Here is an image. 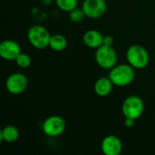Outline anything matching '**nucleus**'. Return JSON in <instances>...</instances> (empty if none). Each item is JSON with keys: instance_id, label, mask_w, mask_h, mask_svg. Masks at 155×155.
Segmentation results:
<instances>
[{"instance_id": "obj_6", "label": "nucleus", "mask_w": 155, "mask_h": 155, "mask_svg": "<svg viewBox=\"0 0 155 155\" xmlns=\"http://www.w3.org/2000/svg\"><path fill=\"white\" fill-rule=\"evenodd\" d=\"M65 129V120L59 115H51L47 117L42 124L44 134L49 137H57L63 134Z\"/></svg>"}, {"instance_id": "obj_11", "label": "nucleus", "mask_w": 155, "mask_h": 155, "mask_svg": "<svg viewBox=\"0 0 155 155\" xmlns=\"http://www.w3.org/2000/svg\"><path fill=\"white\" fill-rule=\"evenodd\" d=\"M104 35L98 30L91 29L87 30L83 36L84 44L92 49H97L103 45Z\"/></svg>"}, {"instance_id": "obj_12", "label": "nucleus", "mask_w": 155, "mask_h": 155, "mask_svg": "<svg viewBox=\"0 0 155 155\" xmlns=\"http://www.w3.org/2000/svg\"><path fill=\"white\" fill-rule=\"evenodd\" d=\"M114 84L111 81V79L108 77H101L94 83V93L101 97H104L109 95L114 88Z\"/></svg>"}, {"instance_id": "obj_17", "label": "nucleus", "mask_w": 155, "mask_h": 155, "mask_svg": "<svg viewBox=\"0 0 155 155\" xmlns=\"http://www.w3.org/2000/svg\"><path fill=\"white\" fill-rule=\"evenodd\" d=\"M17 66H19L20 68H28L30 65H31V63H32V60H31V57L25 54V53H21L17 57L16 59L15 60Z\"/></svg>"}, {"instance_id": "obj_7", "label": "nucleus", "mask_w": 155, "mask_h": 155, "mask_svg": "<svg viewBox=\"0 0 155 155\" xmlns=\"http://www.w3.org/2000/svg\"><path fill=\"white\" fill-rule=\"evenodd\" d=\"M28 86V79L22 73L11 74L5 80V88L12 94H20L24 93Z\"/></svg>"}, {"instance_id": "obj_20", "label": "nucleus", "mask_w": 155, "mask_h": 155, "mask_svg": "<svg viewBox=\"0 0 155 155\" xmlns=\"http://www.w3.org/2000/svg\"><path fill=\"white\" fill-rule=\"evenodd\" d=\"M41 2L45 5H49L52 3V0H41Z\"/></svg>"}, {"instance_id": "obj_19", "label": "nucleus", "mask_w": 155, "mask_h": 155, "mask_svg": "<svg viewBox=\"0 0 155 155\" xmlns=\"http://www.w3.org/2000/svg\"><path fill=\"white\" fill-rule=\"evenodd\" d=\"M124 124V125L127 128H132V127H134V125L135 124V120L134 119H131V118H125Z\"/></svg>"}, {"instance_id": "obj_13", "label": "nucleus", "mask_w": 155, "mask_h": 155, "mask_svg": "<svg viewBox=\"0 0 155 155\" xmlns=\"http://www.w3.org/2000/svg\"><path fill=\"white\" fill-rule=\"evenodd\" d=\"M0 138L2 141L8 143H15L19 138V131L15 125H6L1 130Z\"/></svg>"}, {"instance_id": "obj_18", "label": "nucleus", "mask_w": 155, "mask_h": 155, "mask_svg": "<svg viewBox=\"0 0 155 155\" xmlns=\"http://www.w3.org/2000/svg\"><path fill=\"white\" fill-rule=\"evenodd\" d=\"M103 45H108V46H113V45H114V37L111 36V35H104Z\"/></svg>"}, {"instance_id": "obj_1", "label": "nucleus", "mask_w": 155, "mask_h": 155, "mask_svg": "<svg viewBox=\"0 0 155 155\" xmlns=\"http://www.w3.org/2000/svg\"><path fill=\"white\" fill-rule=\"evenodd\" d=\"M108 76L115 86L124 87L134 82L135 72L134 68L129 64H121L110 69Z\"/></svg>"}, {"instance_id": "obj_15", "label": "nucleus", "mask_w": 155, "mask_h": 155, "mask_svg": "<svg viewBox=\"0 0 155 155\" xmlns=\"http://www.w3.org/2000/svg\"><path fill=\"white\" fill-rule=\"evenodd\" d=\"M57 7L64 12H71L77 7L78 0H55Z\"/></svg>"}, {"instance_id": "obj_9", "label": "nucleus", "mask_w": 155, "mask_h": 155, "mask_svg": "<svg viewBox=\"0 0 155 155\" xmlns=\"http://www.w3.org/2000/svg\"><path fill=\"white\" fill-rule=\"evenodd\" d=\"M22 53L19 44L14 40H4L0 44V56L7 61H15Z\"/></svg>"}, {"instance_id": "obj_5", "label": "nucleus", "mask_w": 155, "mask_h": 155, "mask_svg": "<svg viewBox=\"0 0 155 155\" xmlns=\"http://www.w3.org/2000/svg\"><path fill=\"white\" fill-rule=\"evenodd\" d=\"M97 64L104 69L110 70L117 64V54L113 46L102 45L98 47L94 54Z\"/></svg>"}, {"instance_id": "obj_10", "label": "nucleus", "mask_w": 155, "mask_h": 155, "mask_svg": "<svg viewBox=\"0 0 155 155\" xmlns=\"http://www.w3.org/2000/svg\"><path fill=\"white\" fill-rule=\"evenodd\" d=\"M101 149L105 155H119L123 151V143L116 135H108L104 138Z\"/></svg>"}, {"instance_id": "obj_16", "label": "nucleus", "mask_w": 155, "mask_h": 155, "mask_svg": "<svg viewBox=\"0 0 155 155\" xmlns=\"http://www.w3.org/2000/svg\"><path fill=\"white\" fill-rule=\"evenodd\" d=\"M84 17H86L83 8H74V10H72L71 12H69V19L73 22V23H80L82 22Z\"/></svg>"}, {"instance_id": "obj_8", "label": "nucleus", "mask_w": 155, "mask_h": 155, "mask_svg": "<svg viewBox=\"0 0 155 155\" xmlns=\"http://www.w3.org/2000/svg\"><path fill=\"white\" fill-rule=\"evenodd\" d=\"M82 8L86 17L90 19H98L105 14L107 4L105 0H84Z\"/></svg>"}, {"instance_id": "obj_4", "label": "nucleus", "mask_w": 155, "mask_h": 155, "mask_svg": "<svg viewBox=\"0 0 155 155\" xmlns=\"http://www.w3.org/2000/svg\"><path fill=\"white\" fill-rule=\"evenodd\" d=\"M144 111V104L138 95H130L124 99L122 104V112L125 118L139 119Z\"/></svg>"}, {"instance_id": "obj_14", "label": "nucleus", "mask_w": 155, "mask_h": 155, "mask_svg": "<svg viewBox=\"0 0 155 155\" xmlns=\"http://www.w3.org/2000/svg\"><path fill=\"white\" fill-rule=\"evenodd\" d=\"M49 47L56 52L64 51L67 47V39L63 35H51L50 42H49Z\"/></svg>"}, {"instance_id": "obj_2", "label": "nucleus", "mask_w": 155, "mask_h": 155, "mask_svg": "<svg viewBox=\"0 0 155 155\" xmlns=\"http://www.w3.org/2000/svg\"><path fill=\"white\" fill-rule=\"evenodd\" d=\"M126 59L134 69H143L150 62V55L144 46L141 45H132L126 52Z\"/></svg>"}, {"instance_id": "obj_3", "label": "nucleus", "mask_w": 155, "mask_h": 155, "mask_svg": "<svg viewBox=\"0 0 155 155\" xmlns=\"http://www.w3.org/2000/svg\"><path fill=\"white\" fill-rule=\"evenodd\" d=\"M51 35L49 31L43 25H32L27 31V39L31 45L36 49H45L49 47Z\"/></svg>"}]
</instances>
